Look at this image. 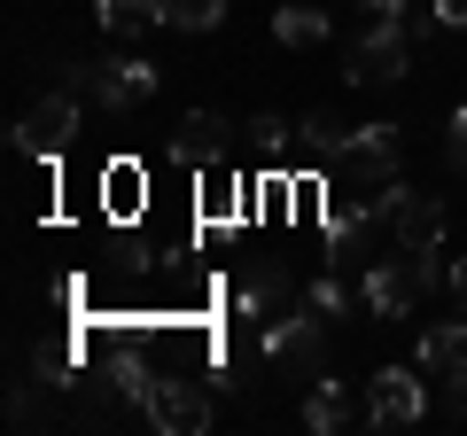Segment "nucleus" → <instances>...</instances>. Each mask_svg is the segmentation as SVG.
<instances>
[{
    "mask_svg": "<svg viewBox=\"0 0 467 436\" xmlns=\"http://www.w3.org/2000/svg\"><path fill=\"white\" fill-rule=\"evenodd\" d=\"M444 250H398V257H382V265H367L358 273V288H367V312L374 319H405V312H420V296H429L436 281H444L451 265H436Z\"/></svg>",
    "mask_w": 467,
    "mask_h": 436,
    "instance_id": "nucleus-1",
    "label": "nucleus"
},
{
    "mask_svg": "<svg viewBox=\"0 0 467 436\" xmlns=\"http://www.w3.org/2000/svg\"><path fill=\"white\" fill-rule=\"evenodd\" d=\"M413 70V32L405 24H367V32L343 47V78L350 86H398Z\"/></svg>",
    "mask_w": 467,
    "mask_h": 436,
    "instance_id": "nucleus-2",
    "label": "nucleus"
},
{
    "mask_svg": "<svg viewBox=\"0 0 467 436\" xmlns=\"http://www.w3.org/2000/svg\"><path fill=\"white\" fill-rule=\"evenodd\" d=\"M420 382H429L420 367H382L367 382V420L374 429H420V413H429V389Z\"/></svg>",
    "mask_w": 467,
    "mask_h": 436,
    "instance_id": "nucleus-3",
    "label": "nucleus"
},
{
    "mask_svg": "<svg viewBox=\"0 0 467 436\" xmlns=\"http://www.w3.org/2000/svg\"><path fill=\"white\" fill-rule=\"evenodd\" d=\"M319 336H327V319H319L312 304L296 296L288 312H273V319H265V336H257V351H265L273 367H312V358H319Z\"/></svg>",
    "mask_w": 467,
    "mask_h": 436,
    "instance_id": "nucleus-4",
    "label": "nucleus"
},
{
    "mask_svg": "<svg viewBox=\"0 0 467 436\" xmlns=\"http://www.w3.org/2000/svg\"><path fill=\"white\" fill-rule=\"evenodd\" d=\"M16 140H24V156H63L70 140H78V94H63V86H47V94H39L32 109H24Z\"/></svg>",
    "mask_w": 467,
    "mask_h": 436,
    "instance_id": "nucleus-5",
    "label": "nucleus"
},
{
    "mask_svg": "<svg viewBox=\"0 0 467 436\" xmlns=\"http://www.w3.org/2000/svg\"><path fill=\"white\" fill-rule=\"evenodd\" d=\"M140 413H149L156 429H171V436H202L211 429V398H202L195 374H156V389H149Z\"/></svg>",
    "mask_w": 467,
    "mask_h": 436,
    "instance_id": "nucleus-6",
    "label": "nucleus"
},
{
    "mask_svg": "<svg viewBox=\"0 0 467 436\" xmlns=\"http://www.w3.org/2000/svg\"><path fill=\"white\" fill-rule=\"evenodd\" d=\"M234 156V125L218 118V109H187L180 125H171V164L202 171V164H226Z\"/></svg>",
    "mask_w": 467,
    "mask_h": 436,
    "instance_id": "nucleus-7",
    "label": "nucleus"
},
{
    "mask_svg": "<svg viewBox=\"0 0 467 436\" xmlns=\"http://www.w3.org/2000/svg\"><path fill=\"white\" fill-rule=\"evenodd\" d=\"M94 101L101 109H140V101H156V63L149 55H109V63H94Z\"/></svg>",
    "mask_w": 467,
    "mask_h": 436,
    "instance_id": "nucleus-8",
    "label": "nucleus"
},
{
    "mask_svg": "<svg viewBox=\"0 0 467 436\" xmlns=\"http://www.w3.org/2000/svg\"><path fill=\"white\" fill-rule=\"evenodd\" d=\"M343 164L358 171V180H398V164H405V133L398 125H350V140H343Z\"/></svg>",
    "mask_w": 467,
    "mask_h": 436,
    "instance_id": "nucleus-9",
    "label": "nucleus"
},
{
    "mask_svg": "<svg viewBox=\"0 0 467 436\" xmlns=\"http://www.w3.org/2000/svg\"><path fill=\"white\" fill-rule=\"evenodd\" d=\"M444 226H451L444 195H413V187L398 195V218H389V234H398V250H444Z\"/></svg>",
    "mask_w": 467,
    "mask_h": 436,
    "instance_id": "nucleus-10",
    "label": "nucleus"
},
{
    "mask_svg": "<svg viewBox=\"0 0 467 436\" xmlns=\"http://www.w3.org/2000/svg\"><path fill=\"white\" fill-rule=\"evenodd\" d=\"M460 358H467V319H429L420 343H413V367L420 374H451Z\"/></svg>",
    "mask_w": 467,
    "mask_h": 436,
    "instance_id": "nucleus-11",
    "label": "nucleus"
},
{
    "mask_svg": "<svg viewBox=\"0 0 467 436\" xmlns=\"http://www.w3.org/2000/svg\"><path fill=\"white\" fill-rule=\"evenodd\" d=\"M94 16L109 39H140L156 24H171V0H94Z\"/></svg>",
    "mask_w": 467,
    "mask_h": 436,
    "instance_id": "nucleus-12",
    "label": "nucleus"
},
{
    "mask_svg": "<svg viewBox=\"0 0 467 436\" xmlns=\"http://www.w3.org/2000/svg\"><path fill=\"white\" fill-rule=\"evenodd\" d=\"M273 312H288V273L281 265H257L250 281L234 288V319H273Z\"/></svg>",
    "mask_w": 467,
    "mask_h": 436,
    "instance_id": "nucleus-13",
    "label": "nucleus"
},
{
    "mask_svg": "<svg viewBox=\"0 0 467 436\" xmlns=\"http://www.w3.org/2000/svg\"><path fill=\"white\" fill-rule=\"evenodd\" d=\"M350 420V382H335V374H312V398H304V429L312 436H335Z\"/></svg>",
    "mask_w": 467,
    "mask_h": 436,
    "instance_id": "nucleus-14",
    "label": "nucleus"
},
{
    "mask_svg": "<svg viewBox=\"0 0 467 436\" xmlns=\"http://www.w3.org/2000/svg\"><path fill=\"white\" fill-rule=\"evenodd\" d=\"M343 140H350V125H335L327 109H312L296 125V164H343Z\"/></svg>",
    "mask_w": 467,
    "mask_h": 436,
    "instance_id": "nucleus-15",
    "label": "nucleus"
},
{
    "mask_svg": "<svg viewBox=\"0 0 467 436\" xmlns=\"http://www.w3.org/2000/svg\"><path fill=\"white\" fill-rule=\"evenodd\" d=\"M273 39H281V47H319V39H327V8H304V0L273 8Z\"/></svg>",
    "mask_w": 467,
    "mask_h": 436,
    "instance_id": "nucleus-16",
    "label": "nucleus"
},
{
    "mask_svg": "<svg viewBox=\"0 0 467 436\" xmlns=\"http://www.w3.org/2000/svg\"><path fill=\"white\" fill-rule=\"evenodd\" d=\"M242 140H250V149L265 156V164H296V125H288V118H273V109L242 125Z\"/></svg>",
    "mask_w": 467,
    "mask_h": 436,
    "instance_id": "nucleus-17",
    "label": "nucleus"
},
{
    "mask_svg": "<svg viewBox=\"0 0 467 436\" xmlns=\"http://www.w3.org/2000/svg\"><path fill=\"white\" fill-rule=\"evenodd\" d=\"M226 24V0H171V32H218Z\"/></svg>",
    "mask_w": 467,
    "mask_h": 436,
    "instance_id": "nucleus-18",
    "label": "nucleus"
},
{
    "mask_svg": "<svg viewBox=\"0 0 467 436\" xmlns=\"http://www.w3.org/2000/svg\"><path fill=\"white\" fill-rule=\"evenodd\" d=\"M47 86H63V94L94 101V63H55V70H47Z\"/></svg>",
    "mask_w": 467,
    "mask_h": 436,
    "instance_id": "nucleus-19",
    "label": "nucleus"
},
{
    "mask_svg": "<svg viewBox=\"0 0 467 436\" xmlns=\"http://www.w3.org/2000/svg\"><path fill=\"white\" fill-rule=\"evenodd\" d=\"M350 8L367 24H405V32H413V0H350Z\"/></svg>",
    "mask_w": 467,
    "mask_h": 436,
    "instance_id": "nucleus-20",
    "label": "nucleus"
},
{
    "mask_svg": "<svg viewBox=\"0 0 467 436\" xmlns=\"http://www.w3.org/2000/svg\"><path fill=\"white\" fill-rule=\"evenodd\" d=\"M436 382H444V413H451V420H467V358H460L451 374H436Z\"/></svg>",
    "mask_w": 467,
    "mask_h": 436,
    "instance_id": "nucleus-21",
    "label": "nucleus"
},
{
    "mask_svg": "<svg viewBox=\"0 0 467 436\" xmlns=\"http://www.w3.org/2000/svg\"><path fill=\"white\" fill-rule=\"evenodd\" d=\"M444 164L467 171V109H451V133H444Z\"/></svg>",
    "mask_w": 467,
    "mask_h": 436,
    "instance_id": "nucleus-22",
    "label": "nucleus"
},
{
    "mask_svg": "<svg viewBox=\"0 0 467 436\" xmlns=\"http://www.w3.org/2000/svg\"><path fill=\"white\" fill-rule=\"evenodd\" d=\"M429 16L444 24V32H467V0H429Z\"/></svg>",
    "mask_w": 467,
    "mask_h": 436,
    "instance_id": "nucleus-23",
    "label": "nucleus"
},
{
    "mask_svg": "<svg viewBox=\"0 0 467 436\" xmlns=\"http://www.w3.org/2000/svg\"><path fill=\"white\" fill-rule=\"evenodd\" d=\"M444 288H451V312L467 319V257H451V273H444Z\"/></svg>",
    "mask_w": 467,
    "mask_h": 436,
    "instance_id": "nucleus-24",
    "label": "nucleus"
}]
</instances>
